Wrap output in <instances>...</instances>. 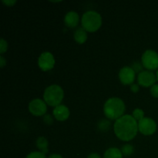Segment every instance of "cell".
Listing matches in <instances>:
<instances>
[{
	"label": "cell",
	"instance_id": "d4e9b609",
	"mask_svg": "<svg viewBox=\"0 0 158 158\" xmlns=\"http://www.w3.org/2000/svg\"><path fill=\"white\" fill-rule=\"evenodd\" d=\"M131 90L132 91L134 94H137L140 90V86L138 84H132L131 86Z\"/></svg>",
	"mask_w": 158,
	"mask_h": 158
},
{
	"label": "cell",
	"instance_id": "8fae6325",
	"mask_svg": "<svg viewBox=\"0 0 158 158\" xmlns=\"http://www.w3.org/2000/svg\"><path fill=\"white\" fill-rule=\"evenodd\" d=\"M69 110L65 105H59L53 110V116L59 121H64L69 117Z\"/></svg>",
	"mask_w": 158,
	"mask_h": 158
},
{
	"label": "cell",
	"instance_id": "5b68a950",
	"mask_svg": "<svg viewBox=\"0 0 158 158\" xmlns=\"http://www.w3.org/2000/svg\"><path fill=\"white\" fill-rule=\"evenodd\" d=\"M141 63L143 67L148 70L158 69V53L152 49L145 51L141 57Z\"/></svg>",
	"mask_w": 158,
	"mask_h": 158
},
{
	"label": "cell",
	"instance_id": "603a6c76",
	"mask_svg": "<svg viewBox=\"0 0 158 158\" xmlns=\"http://www.w3.org/2000/svg\"><path fill=\"white\" fill-rule=\"evenodd\" d=\"M151 94L155 98H158V84H154L151 87Z\"/></svg>",
	"mask_w": 158,
	"mask_h": 158
},
{
	"label": "cell",
	"instance_id": "3957f363",
	"mask_svg": "<svg viewBox=\"0 0 158 158\" xmlns=\"http://www.w3.org/2000/svg\"><path fill=\"white\" fill-rule=\"evenodd\" d=\"M64 97V92L59 85L53 84L48 86L43 94V99L47 105L51 106H57L60 105Z\"/></svg>",
	"mask_w": 158,
	"mask_h": 158
},
{
	"label": "cell",
	"instance_id": "8992f818",
	"mask_svg": "<svg viewBox=\"0 0 158 158\" xmlns=\"http://www.w3.org/2000/svg\"><path fill=\"white\" fill-rule=\"evenodd\" d=\"M138 131L145 136L154 134L157 131V123L150 117H144L138 122Z\"/></svg>",
	"mask_w": 158,
	"mask_h": 158
},
{
	"label": "cell",
	"instance_id": "5bb4252c",
	"mask_svg": "<svg viewBox=\"0 0 158 158\" xmlns=\"http://www.w3.org/2000/svg\"><path fill=\"white\" fill-rule=\"evenodd\" d=\"M35 144H36V147L40 150V152H42L44 154H47L49 143H48V140L44 137H38L36 142H35Z\"/></svg>",
	"mask_w": 158,
	"mask_h": 158
},
{
	"label": "cell",
	"instance_id": "6da1fadb",
	"mask_svg": "<svg viewBox=\"0 0 158 158\" xmlns=\"http://www.w3.org/2000/svg\"><path fill=\"white\" fill-rule=\"evenodd\" d=\"M114 133L120 140L130 141L137 136L138 123L131 115H123L116 120L114 126Z\"/></svg>",
	"mask_w": 158,
	"mask_h": 158
},
{
	"label": "cell",
	"instance_id": "9a60e30c",
	"mask_svg": "<svg viewBox=\"0 0 158 158\" xmlns=\"http://www.w3.org/2000/svg\"><path fill=\"white\" fill-rule=\"evenodd\" d=\"M121 151L117 148H111L106 150L104 153V158H123Z\"/></svg>",
	"mask_w": 158,
	"mask_h": 158
},
{
	"label": "cell",
	"instance_id": "d6986e66",
	"mask_svg": "<svg viewBox=\"0 0 158 158\" xmlns=\"http://www.w3.org/2000/svg\"><path fill=\"white\" fill-rule=\"evenodd\" d=\"M131 67L134 69L135 73H140L143 71V64H142V63H140V62H138V61H136L132 63V66H131Z\"/></svg>",
	"mask_w": 158,
	"mask_h": 158
},
{
	"label": "cell",
	"instance_id": "4fadbf2b",
	"mask_svg": "<svg viewBox=\"0 0 158 158\" xmlns=\"http://www.w3.org/2000/svg\"><path fill=\"white\" fill-rule=\"evenodd\" d=\"M73 37L75 41L79 44H83L87 40V32L83 27H79L74 32Z\"/></svg>",
	"mask_w": 158,
	"mask_h": 158
},
{
	"label": "cell",
	"instance_id": "52a82bcc",
	"mask_svg": "<svg viewBox=\"0 0 158 158\" xmlns=\"http://www.w3.org/2000/svg\"><path fill=\"white\" fill-rule=\"evenodd\" d=\"M29 110L36 117L43 116L47 111L46 102L41 99H34L29 103Z\"/></svg>",
	"mask_w": 158,
	"mask_h": 158
},
{
	"label": "cell",
	"instance_id": "44dd1931",
	"mask_svg": "<svg viewBox=\"0 0 158 158\" xmlns=\"http://www.w3.org/2000/svg\"><path fill=\"white\" fill-rule=\"evenodd\" d=\"M8 49V43L3 39L0 40V53L3 54L4 52H6L7 51Z\"/></svg>",
	"mask_w": 158,
	"mask_h": 158
},
{
	"label": "cell",
	"instance_id": "277c9868",
	"mask_svg": "<svg viewBox=\"0 0 158 158\" xmlns=\"http://www.w3.org/2000/svg\"><path fill=\"white\" fill-rule=\"evenodd\" d=\"M81 23L82 26L86 32H94L101 26V15L96 11H87L82 16Z\"/></svg>",
	"mask_w": 158,
	"mask_h": 158
},
{
	"label": "cell",
	"instance_id": "cb8c5ba5",
	"mask_svg": "<svg viewBox=\"0 0 158 158\" xmlns=\"http://www.w3.org/2000/svg\"><path fill=\"white\" fill-rule=\"evenodd\" d=\"M2 3L4 5H6V6H9V7H11V6H13L16 3V1L15 0H2Z\"/></svg>",
	"mask_w": 158,
	"mask_h": 158
},
{
	"label": "cell",
	"instance_id": "ba28073f",
	"mask_svg": "<svg viewBox=\"0 0 158 158\" xmlns=\"http://www.w3.org/2000/svg\"><path fill=\"white\" fill-rule=\"evenodd\" d=\"M38 65L43 71H49L55 66V59L49 52H44L38 59Z\"/></svg>",
	"mask_w": 158,
	"mask_h": 158
},
{
	"label": "cell",
	"instance_id": "2e32d148",
	"mask_svg": "<svg viewBox=\"0 0 158 158\" xmlns=\"http://www.w3.org/2000/svg\"><path fill=\"white\" fill-rule=\"evenodd\" d=\"M121 152L125 157H130L134 153V148L131 144H124L121 148Z\"/></svg>",
	"mask_w": 158,
	"mask_h": 158
},
{
	"label": "cell",
	"instance_id": "484cf974",
	"mask_svg": "<svg viewBox=\"0 0 158 158\" xmlns=\"http://www.w3.org/2000/svg\"><path fill=\"white\" fill-rule=\"evenodd\" d=\"M6 65V60L2 56H0V66H1V68H3Z\"/></svg>",
	"mask_w": 158,
	"mask_h": 158
},
{
	"label": "cell",
	"instance_id": "e0dca14e",
	"mask_svg": "<svg viewBox=\"0 0 158 158\" xmlns=\"http://www.w3.org/2000/svg\"><path fill=\"white\" fill-rule=\"evenodd\" d=\"M98 129L99 131H102V132H106L109 131L110 127V122L107 120H102L98 123Z\"/></svg>",
	"mask_w": 158,
	"mask_h": 158
},
{
	"label": "cell",
	"instance_id": "9c48e42d",
	"mask_svg": "<svg viewBox=\"0 0 158 158\" xmlns=\"http://www.w3.org/2000/svg\"><path fill=\"white\" fill-rule=\"evenodd\" d=\"M157 81L156 75L153 72L149 70L142 71L138 74L137 77V82L138 84L143 87H150L153 86Z\"/></svg>",
	"mask_w": 158,
	"mask_h": 158
},
{
	"label": "cell",
	"instance_id": "ffe728a7",
	"mask_svg": "<svg viewBox=\"0 0 158 158\" xmlns=\"http://www.w3.org/2000/svg\"><path fill=\"white\" fill-rule=\"evenodd\" d=\"M26 158H46V155L40 151H34L26 156Z\"/></svg>",
	"mask_w": 158,
	"mask_h": 158
},
{
	"label": "cell",
	"instance_id": "30bf717a",
	"mask_svg": "<svg viewBox=\"0 0 158 158\" xmlns=\"http://www.w3.org/2000/svg\"><path fill=\"white\" fill-rule=\"evenodd\" d=\"M135 73L131 67L124 66L119 72V79L123 85H132L135 80Z\"/></svg>",
	"mask_w": 158,
	"mask_h": 158
},
{
	"label": "cell",
	"instance_id": "83f0119b",
	"mask_svg": "<svg viewBox=\"0 0 158 158\" xmlns=\"http://www.w3.org/2000/svg\"><path fill=\"white\" fill-rule=\"evenodd\" d=\"M48 158H63V157L58 154H51V155Z\"/></svg>",
	"mask_w": 158,
	"mask_h": 158
},
{
	"label": "cell",
	"instance_id": "4316f807",
	"mask_svg": "<svg viewBox=\"0 0 158 158\" xmlns=\"http://www.w3.org/2000/svg\"><path fill=\"white\" fill-rule=\"evenodd\" d=\"M87 158H101V157L97 153H91L90 154H89Z\"/></svg>",
	"mask_w": 158,
	"mask_h": 158
},
{
	"label": "cell",
	"instance_id": "7c38bea8",
	"mask_svg": "<svg viewBox=\"0 0 158 158\" xmlns=\"http://www.w3.org/2000/svg\"><path fill=\"white\" fill-rule=\"evenodd\" d=\"M79 22H80V16H79L78 13L74 12V11H70V12H67L66 15H65L64 23L68 27H77V25L79 24Z\"/></svg>",
	"mask_w": 158,
	"mask_h": 158
},
{
	"label": "cell",
	"instance_id": "ac0fdd59",
	"mask_svg": "<svg viewBox=\"0 0 158 158\" xmlns=\"http://www.w3.org/2000/svg\"><path fill=\"white\" fill-rule=\"evenodd\" d=\"M132 116L136 120L140 121V120H141L142 119L144 118V112H143V110L137 108V109H135L134 111H133Z\"/></svg>",
	"mask_w": 158,
	"mask_h": 158
},
{
	"label": "cell",
	"instance_id": "7402d4cb",
	"mask_svg": "<svg viewBox=\"0 0 158 158\" xmlns=\"http://www.w3.org/2000/svg\"><path fill=\"white\" fill-rule=\"evenodd\" d=\"M43 122L46 123V125H52L53 123V117L50 115V114H46L43 116Z\"/></svg>",
	"mask_w": 158,
	"mask_h": 158
},
{
	"label": "cell",
	"instance_id": "7a4b0ae2",
	"mask_svg": "<svg viewBox=\"0 0 158 158\" xmlns=\"http://www.w3.org/2000/svg\"><path fill=\"white\" fill-rule=\"evenodd\" d=\"M125 103L118 97L108 99L103 106V113L108 119L116 120L123 116L125 112Z\"/></svg>",
	"mask_w": 158,
	"mask_h": 158
},
{
	"label": "cell",
	"instance_id": "f1b7e54d",
	"mask_svg": "<svg viewBox=\"0 0 158 158\" xmlns=\"http://www.w3.org/2000/svg\"><path fill=\"white\" fill-rule=\"evenodd\" d=\"M156 78H157V80L158 81V69L157 70V73H156Z\"/></svg>",
	"mask_w": 158,
	"mask_h": 158
}]
</instances>
